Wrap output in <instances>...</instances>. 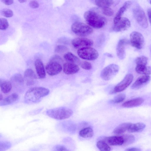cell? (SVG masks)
<instances>
[{
    "instance_id": "6da1fadb",
    "label": "cell",
    "mask_w": 151,
    "mask_h": 151,
    "mask_svg": "<svg viewBox=\"0 0 151 151\" xmlns=\"http://www.w3.org/2000/svg\"><path fill=\"white\" fill-rule=\"evenodd\" d=\"M49 93V90L44 87H38L31 88L25 93L24 102L27 104L38 103L42 98L48 95Z\"/></svg>"
},
{
    "instance_id": "7a4b0ae2",
    "label": "cell",
    "mask_w": 151,
    "mask_h": 151,
    "mask_svg": "<svg viewBox=\"0 0 151 151\" xmlns=\"http://www.w3.org/2000/svg\"><path fill=\"white\" fill-rule=\"evenodd\" d=\"M84 16L87 23L94 28H101L106 23L105 18L93 11L89 10L86 12Z\"/></svg>"
},
{
    "instance_id": "3957f363",
    "label": "cell",
    "mask_w": 151,
    "mask_h": 151,
    "mask_svg": "<svg viewBox=\"0 0 151 151\" xmlns=\"http://www.w3.org/2000/svg\"><path fill=\"white\" fill-rule=\"evenodd\" d=\"M73 111L65 107H59L48 109L46 111L47 114L52 118L59 120L69 118L73 114Z\"/></svg>"
},
{
    "instance_id": "277c9868",
    "label": "cell",
    "mask_w": 151,
    "mask_h": 151,
    "mask_svg": "<svg viewBox=\"0 0 151 151\" xmlns=\"http://www.w3.org/2000/svg\"><path fill=\"white\" fill-rule=\"evenodd\" d=\"M133 15L138 23L143 28H146L148 22L145 13L142 7L139 4H136L133 10Z\"/></svg>"
},
{
    "instance_id": "5b68a950",
    "label": "cell",
    "mask_w": 151,
    "mask_h": 151,
    "mask_svg": "<svg viewBox=\"0 0 151 151\" xmlns=\"http://www.w3.org/2000/svg\"><path fill=\"white\" fill-rule=\"evenodd\" d=\"M71 29L76 34L81 36H87L93 32L92 29L88 25L83 23L76 22L71 26Z\"/></svg>"
},
{
    "instance_id": "8992f818",
    "label": "cell",
    "mask_w": 151,
    "mask_h": 151,
    "mask_svg": "<svg viewBox=\"0 0 151 151\" xmlns=\"http://www.w3.org/2000/svg\"><path fill=\"white\" fill-rule=\"evenodd\" d=\"M119 70L118 65L114 64H110L102 70L100 74L101 77L105 81H109L117 74Z\"/></svg>"
},
{
    "instance_id": "52a82bcc",
    "label": "cell",
    "mask_w": 151,
    "mask_h": 151,
    "mask_svg": "<svg viewBox=\"0 0 151 151\" xmlns=\"http://www.w3.org/2000/svg\"><path fill=\"white\" fill-rule=\"evenodd\" d=\"M77 52L80 58L88 60H95L99 56L98 51L95 49L90 47L78 49Z\"/></svg>"
},
{
    "instance_id": "ba28073f",
    "label": "cell",
    "mask_w": 151,
    "mask_h": 151,
    "mask_svg": "<svg viewBox=\"0 0 151 151\" xmlns=\"http://www.w3.org/2000/svg\"><path fill=\"white\" fill-rule=\"evenodd\" d=\"M133 79V76L132 74H128L126 75L123 79L116 85L111 91L110 94L121 92L125 90L131 83Z\"/></svg>"
},
{
    "instance_id": "9c48e42d",
    "label": "cell",
    "mask_w": 151,
    "mask_h": 151,
    "mask_svg": "<svg viewBox=\"0 0 151 151\" xmlns=\"http://www.w3.org/2000/svg\"><path fill=\"white\" fill-rule=\"evenodd\" d=\"M130 43L138 49H142L145 45V40L142 35L140 33L134 31L130 35Z\"/></svg>"
},
{
    "instance_id": "30bf717a",
    "label": "cell",
    "mask_w": 151,
    "mask_h": 151,
    "mask_svg": "<svg viewBox=\"0 0 151 151\" xmlns=\"http://www.w3.org/2000/svg\"><path fill=\"white\" fill-rule=\"evenodd\" d=\"M45 69L47 73L49 75L53 76L60 73L62 70V68L58 62L52 60L47 64Z\"/></svg>"
},
{
    "instance_id": "8fae6325",
    "label": "cell",
    "mask_w": 151,
    "mask_h": 151,
    "mask_svg": "<svg viewBox=\"0 0 151 151\" xmlns=\"http://www.w3.org/2000/svg\"><path fill=\"white\" fill-rule=\"evenodd\" d=\"M93 41L90 39L85 38H76L72 41L73 47L78 49L86 47H89L93 44Z\"/></svg>"
},
{
    "instance_id": "7c38bea8",
    "label": "cell",
    "mask_w": 151,
    "mask_h": 151,
    "mask_svg": "<svg viewBox=\"0 0 151 151\" xmlns=\"http://www.w3.org/2000/svg\"><path fill=\"white\" fill-rule=\"evenodd\" d=\"M130 26L129 20L126 17H122L116 23L114 24L113 30L115 32H121L127 29Z\"/></svg>"
},
{
    "instance_id": "4fadbf2b",
    "label": "cell",
    "mask_w": 151,
    "mask_h": 151,
    "mask_svg": "<svg viewBox=\"0 0 151 151\" xmlns=\"http://www.w3.org/2000/svg\"><path fill=\"white\" fill-rule=\"evenodd\" d=\"M130 43L129 41L126 39H122L119 40L116 47V54L121 60L124 59L126 56L125 46Z\"/></svg>"
},
{
    "instance_id": "5bb4252c",
    "label": "cell",
    "mask_w": 151,
    "mask_h": 151,
    "mask_svg": "<svg viewBox=\"0 0 151 151\" xmlns=\"http://www.w3.org/2000/svg\"><path fill=\"white\" fill-rule=\"evenodd\" d=\"M150 80L149 75H144L139 77L132 84L131 87L133 89L140 88L147 84Z\"/></svg>"
},
{
    "instance_id": "9a60e30c",
    "label": "cell",
    "mask_w": 151,
    "mask_h": 151,
    "mask_svg": "<svg viewBox=\"0 0 151 151\" xmlns=\"http://www.w3.org/2000/svg\"><path fill=\"white\" fill-rule=\"evenodd\" d=\"M24 79L27 85L31 86L34 85L35 83L37 77L32 69L28 68L24 72Z\"/></svg>"
},
{
    "instance_id": "2e32d148",
    "label": "cell",
    "mask_w": 151,
    "mask_h": 151,
    "mask_svg": "<svg viewBox=\"0 0 151 151\" xmlns=\"http://www.w3.org/2000/svg\"><path fill=\"white\" fill-rule=\"evenodd\" d=\"M63 70L65 74L71 75L77 73L79 70V68L76 64L67 62L63 64Z\"/></svg>"
},
{
    "instance_id": "e0dca14e",
    "label": "cell",
    "mask_w": 151,
    "mask_h": 151,
    "mask_svg": "<svg viewBox=\"0 0 151 151\" xmlns=\"http://www.w3.org/2000/svg\"><path fill=\"white\" fill-rule=\"evenodd\" d=\"M106 142L112 146H120L124 144V140L123 136H112L106 138Z\"/></svg>"
},
{
    "instance_id": "ac0fdd59",
    "label": "cell",
    "mask_w": 151,
    "mask_h": 151,
    "mask_svg": "<svg viewBox=\"0 0 151 151\" xmlns=\"http://www.w3.org/2000/svg\"><path fill=\"white\" fill-rule=\"evenodd\" d=\"M132 4V2L129 1H127L124 2L119 9L114 18V24L116 23L122 17V15L127 9L130 7Z\"/></svg>"
},
{
    "instance_id": "d6986e66",
    "label": "cell",
    "mask_w": 151,
    "mask_h": 151,
    "mask_svg": "<svg viewBox=\"0 0 151 151\" xmlns=\"http://www.w3.org/2000/svg\"><path fill=\"white\" fill-rule=\"evenodd\" d=\"M35 65L37 74L41 79L45 78L46 73L42 61L40 59H37L35 61Z\"/></svg>"
},
{
    "instance_id": "ffe728a7",
    "label": "cell",
    "mask_w": 151,
    "mask_h": 151,
    "mask_svg": "<svg viewBox=\"0 0 151 151\" xmlns=\"http://www.w3.org/2000/svg\"><path fill=\"white\" fill-rule=\"evenodd\" d=\"M19 98L18 95L13 93L0 101V106H4L11 104L16 102Z\"/></svg>"
},
{
    "instance_id": "44dd1931",
    "label": "cell",
    "mask_w": 151,
    "mask_h": 151,
    "mask_svg": "<svg viewBox=\"0 0 151 151\" xmlns=\"http://www.w3.org/2000/svg\"><path fill=\"white\" fill-rule=\"evenodd\" d=\"M144 100L141 98H137L124 102L122 106L126 108H131L138 106L141 104Z\"/></svg>"
},
{
    "instance_id": "7402d4cb",
    "label": "cell",
    "mask_w": 151,
    "mask_h": 151,
    "mask_svg": "<svg viewBox=\"0 0 151 151\" xmlns=\"http://www.w3.org/2000/svg\"><path fill=\"white\" fill-rule=\"evenodd\" d=\"M145 127V125L142 123H131L127 132L130 133L140 132L143 130Z\"/></svg>"
},
{
    "instance_id": "603a6c76",
    "label": "cell",
    "mask_w": 151,
    "mask_h": 151,
    "mask_svg": "<svg viewBox=\"0 0 151 151\" xmlns=\"http://www.w3.org/2000/svg\"><path fill=\"white\" fill-rule=\"evenodd\" d=\"M0 86L2 92L4 93L9 92L12 90V86L9 81L4 79H0Z\"/></svg>"
},
{
    "instance_id": "cb8c5ba5",
    "label": "cell",
    "mask_w": 151,
    "mask_h": 151,
    "mask_svg": "<svg viewBox=\"0 0 151 151\" xmlns=\"http://www.w3.org/2000/svg\"><path fill=\"white\" fill-rule=\"evenodd\" d=\"M130 123H124L119 124L114 129L113 133L115 134H122L125 132H128Z\"/></svg>"
},
{
    "instance_id": "d4e9b609",
    "label": "cell",
    "mask_w": 151,
    "mask_h": 151,
    "mask_svg": "<svg viewBox=\"0 0 151 151\" xmlns=\"http://www.w3.org/2000/svg\"><path fill=\"white\" fill-rule=\"evenodd\" d=\"M135 70L138 74L149 75L151 74V67L145 65H137Z\"/></svg>"
},
{
    "instance_id": "484cf974",
    "label": "cell",
    "mask_w": 151,
    "mask_h": 151,
    "mask_svg": "<svg viewBox=\"0 0 151 151\" xmlns=\"http://www.w3.org/2000/svg\"><path fill=\"white\" fill-rule=\"evenodd\" d=\"M64 58L65 60L68 63L76 64H79L80 63V60L78 58L70 52H68L65 53L64 55Z\"/></svg>"
},
{
    "instance_id": "4316f807",
    "label": "cell",
    "mask_w": 151,
    "mask_h": 151,
    "mask_svg": "<svg viewBox=\"0 0 151 151\" xmlns=\"http://www.w3.org/2000/svg\"><path fill=\"white\" fill-rule=\"evenodd\" d=\"M79 135L83 138H90L93 136V131L91 128L88 127L81 129L79 132Z\"/></svg>"
},
{
    "instance_id": "83f0119b",
    "label": "cell",
    "mask_w": 151,
    "mask_h": 151,
    "mask_svg": "<svg viewBox=\"0 0 151 151\" xmlns=\"http://www.w3.org/2000/svg\"><path fill=\"white\" fill-rule=\"evenodd\" d=\"M114 3L113 0H97L95 1V4L98 6L102 8L109 7Z\"/></svg>"
},
{
    "instance_id": "f1b7e54d",
    "label": "cell",
    "mask_w": 151,
    "mask_h": 151,
    "mask_svg": "<svg viewBox=\"0 0 151 151\" xmlns=\"http://www.w3.org/2000/svg\"><path fill=\"white\" fill-rule=\"evenodd\" d=\"M24 78L19 73H16L13 75L11 78V80L13 83L20 85L23 84L24 82Z\"/></svg>"
},
{
    "instance_id": "f546056e",
    "label": "cell",
    "mask_w": 151,
    "mask_h": 151,
    "mask_svg": "<svg viewBox=\"0 0 151 151\" xmlns=\"http://www.w3.org/2000/svg\"><path fill=\"white\" fill-rule=\"evenodd\" d=\"M97 147L100 151H110L111 148L109 145L105 141L100 140L96 143Z\"/></svg>"
},
{
    "instance_id": "4dcf8cb0",
    "label": "cell",
    "mask_w": 151,
    "mask_h": 151,
    "mask_svg": "<svg viewBox=\"0 0 151 151\" xmlns=\"http://www.w3.org/2000/svg\"><path fill=\"white\" fill-rule=\"evenodd\" d=\"M124 140V145H127L132 143L135 141V137L131 134H125L122 136Z\"/></svg>"
},
{
    "instance_id": "1f68e13d",
    "label": "cell",
    "mask_w": 151,
    "mask_h": 151,
    "mask_svg": "<svg viewBox=\"0 0 151 151\" xmlns=\"http://www.w3.org/2000/svg\"><path fill=\"white\" fill-rule=\"evenodd\" d=\"M148 60L147 57L144 56L138 57L135 60L136 65H147Z\"/></svg>"
},
{
    "instance_id": "d6a6232c",
    "label": "cell",
    "mask_w": 151,
    "mask_h": 151,
    "mask_svg": "<svg viewBox=\"0 0 151 151\" xmlns=\"http://www.w3.org/2000/svg\"><path fill=\"white\" fill-rule=\"evenodd\" d=\"M126 95L124 93H120L115 96L111 100L114 103H119L122 102L125 99Z\"/></svg>"
},
{
    "instance_id": "836d02e7",
    "label": "cell",
    "mask_w": 151,
    "mask_h": 151,
    "mask_svg": "<svg viewBox=\"0 0 151 151\" xmlns=\"http://www.w3.org/2000/svg\"><path fill=\"white\" fill-rule=\"evenodd\" d=\"M11 144L8 141H0V151H5L11 147Z\"/></svg>"
},
{
    "instance_id": "e575fe53",
    "label": "cell",
    "mask_w": 151,
    "mask_h": 151,
    "mask_svg": "<svg viewBox=\"0 0 151 151\" xmlns=\"http://www.w3.org/2000/svg\"><path fill=\"white\" fill-rule=\"evenodd\" d=\"M9 24L7 20L4 18H1L0 19V29L4 30L6 29L9 27Z\"/></svg>"
},
{
    "instance_id": "d590c367",
    "label": "cell",
    "mask_w": 151,
    "mask_h": 151,
    "mask_svg": "<svg viewBox=\"0 0 151 151\" xmlns=\"http://www.w3.org/2000/svg\"><path fill=\"white\" fill-rule=\"evenodd\" d=\"M79 65L82 68L86 70H89L92 67L91 64L86 61H82L80 62Z\"/></svg>"
},
{
    "instance_id": "8d00e7d4",
    "label": "cell",
    "mask_w": 151,
    "mask_h": 151,
    "mask_svg": "<svg viewBox=\"0 0 151 151\" xmlns=\"http://www.w3.org/2000/svg\"><path fill=\"white\" fill-rule=\"evenodd\" d=\"M68 48L63 45H58L56 46L55 51L58 53H62L67 51Z\"/></svg>"
},
{
    "instance_id": "74e56055",
    "label": "cell",
    "mask_w": 151,
    "mask_h": 151,
    "mask_svg": "<svg viewBox=\"0 0 151 151\" xmlns=\"http://www.w3.org/2000/svg\"><path fill=\"white\" fill-rule=\"evenodd\" d=\"M1 13L2 15L6 17H12L13 15L12 11L9 9H3Z\"/></svg>"
},
{
    "instance_id": "f35d334b",
    "label": "cell",
    "mask_w": 151,
    "mask_h": 151,
    "mask_svg": "<svg viewBox=\"0 0 151 151\" xmlns=\"http://www.w3.org/2000/svg\"><path fill=\"white\" fill-rule=\"evenodd\" d=\"M102 12L104 15L108 16H111L114 14L113 10L109 7L102 8Z\"/></svg>"
},
{
    "instance_id": "ab89813d",
    "label": "cell",
    "mask_w": 151,
    "mask_h": 151,
    "mask_svg": "<svg viewBox=\"0 0 151 151\" xmlns=\"http://www.w3.org/2000/svg\"><path fill=\"white\" fill-rule=\"evenodd\" d=\"M53 151H69L64 146L62 145H57L54 147Z\"/></svg>"
},
{
    "instance_id": "60d3db41",
    "label": "cell",
    "mask_w": 151,
    "mask_h": 151,
    "mask_svg": "<svg viewBox=\"0 0 151 151\" xmlns=\"http://www.w3.org/2000/svg\"><path fill=\"white\" fill-rule=\"evenodd\" d=\"M29 5L31 8H36L38 7L39 6V4L37 1L33 0L29 2Z\"/></svg>"
},
{
    "instance_id": "b9f144b4",
    "label": "cell",
    "mask_w": 151,
    "mask_h": 151,
    "mask_svg": "<svg viewBox=\"0 0 151 151\" xmlns=\"http://www.w3.org/2000/svg\"><path fill=\"white\" fill-rule=\"evenodd\" d=\"M1 1L4 4L7 5L12 4L14 2L13 0H1Z\"/></svg>"
},
{
    "instance_id": "7bdbcfd3",
    "label": "cell",
    "mask_w": 151,
    "mask_h": 151,
    "mask_svg": "<svg viewBox=\"0 0 151 151\" xmlns=\"http://www.w3.org/2000/svg\"><path fill=\"white\" fill-rule=\"evenodd\" d=\"M125 151H141V150L140 149L138 148L132 147L126 149Z\"/></svg>"
},
{
    "instance_id": "ee69618b",
    "label": "cell",
    "mask_w": 151,
    "mask_h": 151,
    "mask_svg": "<svg viewBox=\"0 0 151 151\" xmlns=\"http://www.w3.org/2000/svg\"><path fill=\"white\" fill-rule=\"evenodd\" d=\"M147 13L149 21L151 25V8H149L147 9Z\"/></svg>"
},
{
    "instance_id": "f6af8a7d",
    "label": "cell",
    "mask_w": 151,
    "mask_h": 151,
    "mask_svg": "<svg viewBox=\"0 0 151 151\" xmlns=\"http://www.w3.org/2000/svg\"><path fill=\"white\" fill-rule=\"evenodd\" d=\"M105 55H106V56L109 57H112V55L111 54H109L108 53H106V54H105Z\"/></svg>"
},
{
    "instance_id": "bcb514c9",
    "label": "cell",
    "mask_w": 151,
    "mask_h": 151,
    "mask_svg": "<svg viewBox=\"0 0 151 151\" xmlns=\"http://www.w3.org/2000/svg\"><path fill=\"white\" fill-rule=\"evenodd\" d=\"M3 99V96L1 93L0 94V101Z\"/></svg>"
},
{
    "instance_id": "7dc6e473",
    "label": "cell",
    "mask_w": 151,
    "mask_h": 151,
    "mask_svg": "<svg viewBox=\"0 0 151 151\" xmlns=\"http://www.w3.org/2000/svg\"><path fill=\"white\" fill-rule=\"evenodd\" d=\"M27 1L26 0H19V1L20 2V3H23V2H24L26 1Z\"/></svg>"
},
{
    "instance_id": "c3c4849f",
    "label": "cell",
    "mask_w": 151,
    "mask_h": 151,
    "mask_svg": "<svg viewBox=\"0 0 151 151\" xmlns=\"http://www.w3.org/2000/svg\"><path fill=\"white\" fill-rule=\"evenodd\" d=\"M150 52L151 53V45L150 47Z\"/></svg>"
},
{
    "instance_id": "681fc988",
    "label": "cell",
    "mask_w": 151,
    "mask_h": 151,
    "mask_svg": "<svg viewBox=\"0 0 151 151\" xmlns=\"http://www.w3.org/2000/svg\"><path fill=\"white\" fill-rule=\"evenodd\" d=\"M150 3L151 4V0L150 1Z\"/></svg>"
}]
</instances>
